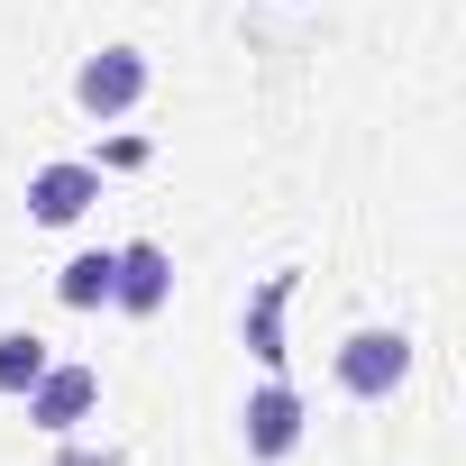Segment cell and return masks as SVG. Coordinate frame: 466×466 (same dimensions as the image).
I'll return each mask as SVG.
<instances>
[{"mask_svg": "<svg viewBox=\"0 0 466 466\" xmlns=\"http://www.w3.org/2000/svg\"><path fill=\"white\" fill-rule=\"evenodd\" d=\"M329 375H339L348 402H393L402 375H411V339L402 329H348L339 357H329Z\"/></svg>", "mask_w": 466, "mask_h": 466, "instance_id": "obj_1", "label": "cell"}, {"mask_svg": "<svg viewBox=\"0 0 466 466\" xmlns=\"http://www.w3.org/2000/svg\"><path fill=\"white\" fill-rule=\"evenodd\" d=\"M19 402H28V420H37L46 439H65V430H83V420L101 411V366H83V357L56 366V357H46V375H37Z\"/></svg>", "mask_w": 466, "mask_h": 466, "instance_id": "obj_2", "label": "cell"}, {"mask_svg": "<svg viewBox=\"0 0 466 466\" xmlns=\"http://www.w3.org/2000/svg\"><path fill=\"white\" fill-rule=\"evenodd\" d=\"M238 439H248L257 466H284V457L302 448V393H293L284 375H266V384L238 402Z\"/></svg>", "mask_w": 466, "mask_h": 466, "instance_id": "obj_3", "label": "cell"}, {"mask_svg": "<svg viewBox=\"0 0 466 466\" xmlns=\"http://www.w3.org/2000/svg\"><path fill=\"white\" fill-rule=\"evenodd\" d=\"M147 83H156V65H147L137 46H101V56L74 74V101H83L92 119H128V110L147 101Z\"/></svg>", "mask_w": 466, "mask_h": 466, "instance_id": "obj_4", "label": "cell"}, {"mask_svg": "<svg viewBox=\"0 0 466 466\" xmlns=\"http://www.w3.org/2000/svg\"><path fill=\"white\" fill-rule=\"evenodd\" d=\"M92 201H101V165H83V156H56V165L28 174V219L37 228H74Z\"/></svg>", "mask_w": 466, "mask_h": 466, "instance_id": "obj_5", "label": "cell"}, {"mask_svg": "<svg viewBox=\"0 0 466 466\" xmlns=\"http://www.w3.org/2000/svg\"><path fill=\"white\" fill-rule=\"evenodd\" d=\"M165 302H174V257H165L156 238H128V248H119V275H110V311L156 320Z\"/></svg>", "mask_w": 466, "mask_h": 466, "instance_id": "obj_6", "label": "cell"}, {"mask_svg": "<svg viewBox=\"0 0 466 466\" xmlns=\"http://www.w3.org/2000/svg\"><path fill=\"white\" fill-rule=\"evenodd\" d=\"M293 284H302V275H293V266H275V275L257 284L248 320H238V329H248V357H257L266 375H284V357H293V348H284V302H293Z\"/></svg>", "mask_w": 466, "mask_h": 466, "instance_id": "obj_7", "label": "cell"}, {"mask_svg": "<svg viewBox=\"0 0 466 466\" xmlns=\"http://www.w3.org/2000/svg\"><path fill=\"white\" fill-rule=\"evenodd\" d=\"M110 275H119V248H83V257H65L56 302L65 311H110Z\"/></svg>", "mask_w": 466, "mask_h": 466, "instance_id": "obj_8", "label": "cell"}, {"mask_svg": "<svg viewBox=\"0 0 466 466\" xmlns=\"http://www.w3.org/2000/svg\"><path fill=\"white\" fill-rule=\"evenodd\" d=\"M37 375H46V339H37V329H0V393L19 402Z\"/></svg>", "mask_w": 466, "mask_h": 466, "instance_id": "obj_9", "label": "cell"}, {"mask_svg": "<svg viewBox=\"0 0 466 466\" xmlns=\"http://www.w3.org/2000/svg\"><path fill=\"white\" fill-rule=\"evenodd\" d=\"M56 466H119V448H92V439L65 430V439H56Z\"/></svg>", "mask_w": 466, "mask_h": 466, "instance_id": "obj_10", "label": "cell"}]
</instances>
